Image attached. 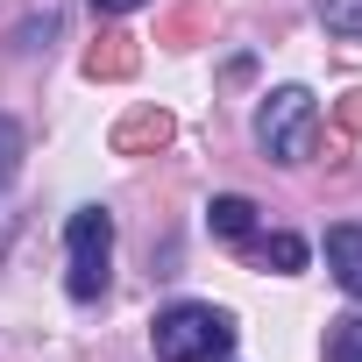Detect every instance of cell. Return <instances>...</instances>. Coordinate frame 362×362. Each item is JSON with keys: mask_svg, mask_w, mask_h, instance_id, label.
Returning a JSON list of instances; mask_svg holds the SVG:
<instances>
[{"mask_svg": "<svg viewBox=\"0 0 362 362\" xmlns=\"http://www.w3.org/2000/svg\"><path fill=\"white\" fill-rule=\"evenodd\" d=\"M149 348H156V362H221L235 348V313H221L206 298H177L156 313Z\"/></svg>", "mask_w": 362, "mask_h": 362, "instance_id": "obj_1", "label": "cell"}, {"mask_svg": "<svg viewBox=\"0 0 362 362\" xmlns=\"http://www.w3.org/2000/svg\"><path fill=\"white\" fill-rule=\"evenodd\" d=\"M107 270H114V214L107 206H78L71 228H64V291L78 305H93L107 291Z\"/></svg>", "mask_w": 362, "mask_h": 362, "instance_id": "obj_2", "label": "cell"}, {"mask_svg": "<svg viewBox=\"0 0 362 362\" xmlns=\"http://www.w3.org/2000/svg\"><path fill=\"white\" fill-rule=\"evenodd\" d=\"M313 128H320V100L305 86H277L256 107V142L270 163H305L313 156Z\"/></svg>", "mask_w": 362, "mask_h": 362, "instance_id": "obj_3", "label": "cell"}, {"mask_svg": "<svg viewBox=\"0 0 362 362\" xmlns=\"http://www.w3.org/2000/svg\"><path fill=\"white\" fill-rule=\"evenodd\" d=\"M327 270H334V284L362 305V228H355V221L327 228Z\"/></svg>", "mask_w": 362, "mask_h": 362, "instance_id": "obj_4", "label": "cell"}, {"mask_svg": "<svg viewBox=\"0 0 362 362\" xmlns=\"http://www.w3.org/2000/svg\"><path fill=\"white\" fill-rule=\"evenodd\" d=\"M206 228H214L221 242H249V235H256V206H249L242 192H221V199L206 206Z\"/></svg>", "mask_w": 362, "mask_h": 362, "instance_id": "obj_5", "label": "cell"}, {"mask_svg": "<svg viewBox=\"0 0 362 362\" xmlns=\"http://www.w3.org/2000/svg\"><path fill=\"white\" fill-rule=\"evenodd\" d=\"M256 263L277 270V277H298V270H305V242H298V235H263V242H256Z\"/></svg>", "mask_w": 362, "mask_h": 362, "instance_id": "obj_6", "label": "cell"}, {"mask_svg": "<svg viewBox=\"0 0 362 362\" xmlns=\"http://www.w3.org/2000/svg\"><path fill=\"white\" fill-rule=\"evenodd\" d=\"M313 15L327 22V36H341V43H362V0H313Z\"/></svg>", "mask_w": 362, "mask_h": 362, "instance_id": "obj_7", "label": "cell"}, {"mask_svg": "<svg viewBox=\"0 0 362 362\" xmlns=\"http://www.w3.org/2000/svg\"><path fill=\"white\" fill-rule=\"evenodd\" d=\"M327 362H362V313H341L327 327Z\"/></svg>", "mask_w": 362, "mask_h": 362, "instance_id": "obj_8", "label": "cell"}, {"mask_svg": "<svg viewBox=\"0 0 362 362\" xmlns=\"http://www.w3.org/2000/svg\"><path fill=\"white\" fill-rule=\"evenodd\" d=\"M15 170H22V121L0 114V185H15Z\"/></svg>", "mask_w": 362, "mask_h": 362, "instance_id": "obj_9", "label": "cell"}, {"mask_svg": "<svg viewBox=\"0 0 362 362\" xmlns=\"http://www.w3.org/2000/svg\"><path fill=\"white\" fill-rule=\"evenodd\" d=\"M93 8H100V15H128V8H135V0H93Z\"/></svg>", "mask_w": 362, "mask_h": 362, "instance_id": "obj_10", "label": "cell"}]
</instances>
